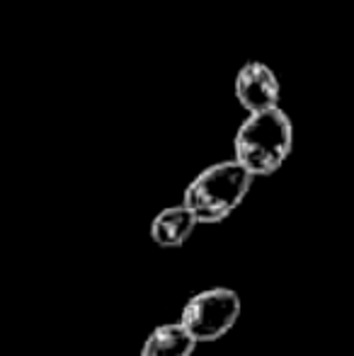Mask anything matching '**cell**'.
<instances>
[{
    "mask_svg": "<svg viewBox=\"0 0 354 356\" xmlns=\"http://www.w3.org/2000/svg\"><path fill=\"white\" fill-rule=\"evenodd\" d=\"M293 150V124L282 107L248 114L233 141V158L252 175H274Z\"/></svg>",
    "mask_w": 354,
    "mask_h": 356,
    "instance_id": "obj_1",
    "label": "cell"
},
{
    "mask_svg": "<svg viewBox=\"0 0 354 356\" xmlns=\"http://www.w3.org/2000/svg\"><path fill=\"white\" fill-rule=\"evenodd\" d=\"M241 296L233 289H207L194 293L182 308V327L194 337V342H216L226 337L241 318Z\"/></svg>",
    "mask_w": 354,
    "mask_h": 356,
    "instance_id": "obj_3",
    "label": "cell"
},
{
    "mask_svg": "<svg viewBox=\"0 0 354 356\" xmlns=\"http://www.w3.org/2000/svg\"><path fill=\"white\" fill-rule=\"evenodd\" d=\"M233 90L248 114L277 109L279 97H282V85H279L277 73L262 61L243 63L233 80Z\"/></svg>",
    "mask_w": 354,
    "mask_h": 356,
    "instance_id": "obj_4",
    "label": "cell"
},
{
    "mask_svg": "<svg viewBox=\"0 0 354 356\" xmlns=\"http://www.w3.org/2000/svg\"><path fill=\"white\" fill-rule=\"evenodd\" d=\"M199 220L189 211L184 204L177 207H168L153 218L151 223V240L158 248H182L189 238H192L194 228Z\"/></svg>",
    "mask_w": 354,
    "mask_h": 356,
    "instance_id": "obj_5",
    "label": "cell"
},
{
    "mask_svg": "<svg viewBox=\"0 0 354 356\" xmlns=\"http://www.w3.org/2000/svg\"><path fill=\"white\" fill-rule=\"evenodd\" d=\"M197 349L194 337L182 327V323L158 325L146 337L141 356H192Z\"/></svg>",
    "mask_w": 354,
    "mask_h": 356,
    "instance_id": "obj_6",
    "label": "cell"
},
{
    "mask_svg": "<svg viewBox=\"0 0 354 356\" xmlns=\"http://www.w3.org/2000/svg\"><path fill=\"white\" fill-rule=\"evenodd\" d=\"M252 177L236 158L209 165L184 189L182 204L199 223H221L243 204L250 192Z\"/></svg>",
    "mask_w": 354,
    "mask_h": 356,
    "instance_id": "obj_2",
    "label": "cell"
}]
</instances>
